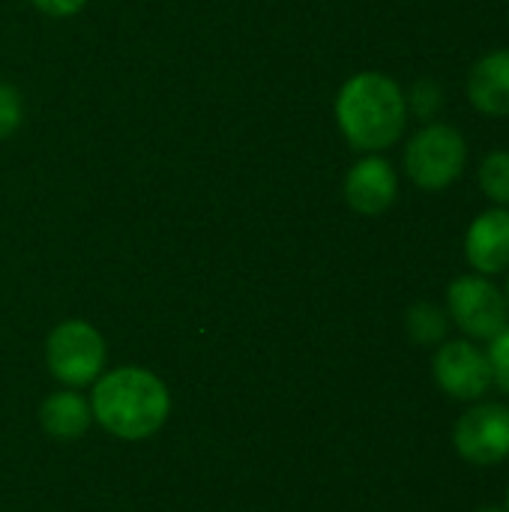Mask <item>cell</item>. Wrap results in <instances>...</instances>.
<instances>
[{"mask_svg":"<svg viewBox=\"0 0 509 512\" xmlns=\"http://www.w3.org/2000/svg\"><path fill=\"white\" fill-rule=\"evenodd\" d=\"M90 408L105 432L123 441H141L162 429L171 411V396L153 372L126 366L99 378Z\"/></svg>","mask_w":509,"mask_h":512,"instance_id":"2","label":"cell"},{"mask_svg":"<svg viewBox=\"0 0 509 512\" xmlns=\"http://www.w3.org/2000/svg\"><path fill=\"white\" fill-rule=\"evenodd\" d=\"M21 96L12 84L0 81V138L12 135L21 123Z\"/></svg>","mask_w":509,"mask_h":512,"instance_id":"16","label":"cell"},{"mask_svg":"<svg viewBox=\"0 0 509 512\" xmlns=\"http://www.w3.org/2000/svg\"><path fill=\"white\" fill-rule=\"evenodd\" d=\"M396 195H399V177H396L393 165L378 153L363 156L345 174V201L360 216L387 213L393 207Z\"/></svg>","mask_w":509,"mask_h":512,"instance_id":"8","label":"cell"},{"mask_svg":"<svg viewBox=\"0 0 509 512\" xmlns=\"http://www.w3.org/2000/svg\"><path fill=\"white\" fill-rule=\"evenodd\" d=\"M465 261L480 276H501L509 270V210H483L465 234Z\"/></svg>","mask_w":509,"mask_h":512,"instance_id":"9","label":"cell"},{"mask_svg":"<svg viewBox=\"0 0 509 512\" xmlns=\"http://www.w3.org/2000/svg\"><path fill=\"white\" fill-rule=\"evenodd\" d=\"M509 273V270H507ZM504 297H507V306H509V276H507V285H504Z\"/></svg>","mask_w":509,"mask_h":512,"instance_id":"19","label":"cell"},{"mask_svg":"<svg viewBox=\"0 0 509 512\" xmlns=\"http://www.w3.org/2000/svg\"><path fill=\"white\" fill-rule=\"evenodd\" d=\"M477 180L483 195L495 204V207H507L509 210V150H492L480 168H477Z\"/></svg>","mask_w":509,"mask_h":512,"instance_id":"13","label":"cell"},{"mask_svg":"<svg viewBox=\"0 0 509 512\" xmlns=\"http://www.w3.org/2000/svg\"><path fill=\"white\" fill-rule=\"evenodd\" d=\"M486 357L492 369V387L501 390L509 399V324L486 342Z\"/></svg>","mask_w":509,"mask_h":512,"instance_id":"15","label":"cell"},{"mask_svg":"<svg viewBox=\"0 0 509 512\" xmlns=\"http://www.w3.org/2000/svg\"><path fill=\"white\" fill-rule=\"evenodd\" d=\"M444 309L450 315V324L471 342H489L509 324L504 288L480 273L456 276L447 288Z\"/></svg>","mask_w":509,"mask_h":512,"instance_id":"4","label":"cell"},{"mask_svg":"<svg viewBox=\"0 0 509 512\" xmlns=\"http://www.w3.org/2000/svg\"><path fill=\"white\" fill-rule=\"evenodd\" d=\"M477 512H509V510L507 507H495V504H492V507H480Z\"/></svg>","mask_w":509,"mask_h":512,"instance_id":"18","label":"cell"},{"mask_svg":"<svg viewBox=\"0 0 509 512\" xmlns=\"http://www.w3.org/2000/svg\"><path fill=\"white\" fill-rule=\"evenodd\" d=\"M405 102H408V114H417L420 120H435V114L444 105V96L432 78H423L411 87V93H405Z\"/></svg>","mask_w":509,"mask_h":512,"instance_id":"14","label":"cell"},{"mask_svg":"<svg viewBox=\"0 0 509 512\" xmlns=\"http://www.w3.org/2000/svg\"><path fill=\"white\" fill-rule=\"evenodd\" d=\"M507 18H509V12H507Z\"/></svg>","mask_w":509,"mask_h":512,"instance_id":"21","label":"cell"},{"mask_svg":"<svg viewBox=\"0 0 509 512\" xmlns=\"http://www.w3.org/2000/svg\"><path fill=\"white\" fill-rule=\"evenodd\" d=\"M450 327L453 324H450L447 309L438 303H429V300L414 303L405 315V330H408L411 342L420 348H438L441 342H447Z\"/></svg>","mask_w":509,"mask_h":512,"instance_id":"12","label":"cell"},{"mask_svg":"<svg viewBox=\"0 0 509 512\" xmlns=\"http://www.w3.org/2000/svg\"><path fill=\"white\" fill-rule=\"evenodd\" d=\"M36 9H42L45 15H54V18H66V15H75L78 9H84L87 0H30Z\"/></svg>","mask_w":509,"mask_h":512,"instance_id":"17","label":"cell"},{"mask_svg":"<svg viewBox=\"0 0 509 512\" xmlns=\"http://www.w3.org/2000/svg\"><path fill=\"white\" fill-rule=\"evenodd\" d=\"M504 507H507V510H509V486H507V504H504Z\"/></svg>","mask_w":509,"mask_h":512,"instance_id":"20","label":"cell"},{"mask_svg":"<svg viewBox=\"0 0 509 512\" xmlns=\"http://www.w3.org/2000/svg\"><path fill=\"white\" fill-rule=\"evenodd\" d=\"M432 375L441 393H447L456 402H480L492 390V369L486 348L471 339H447L435 348L432 357Z\"/></svg>","mask_w":509,"mask_h":512,"instance_id":"7","label":"cell"},{"mask_svg":"<svg viewBox=\"0 0 509 512\" xmlns=\"http://www.w3.org/2000/svg\"><path fill=\"white\" fill-rule=\"evenodd\" d=\"M39 423H42V429L51 438H57V441H75V438H81L90 429L93 408L78 393L63 390V393H54V396H48L42 402Z\"/></svg>","mask_w":509,"mask_h":512,"instance_id":"11","label":"cell"},{"mask_svg":"<svg viewBox=\"0 0 509 512\" xmlns=\"http://www.w3.org/2000/svg\"><path fill=\"white\" fill-rule=\"evenodd\" d=\"M336 123L354 150L381 153L405 135V90L384 72H357L336 96Z\"/></svg>","mask_w":509,"mask_h":512,"instance_id":"1","label":"cell"},{"mask_svg":"<svg viewBox=\"0 0 509 512\" xmlns=\"http://www.w3.org/2000/svg\"><path fill=\"white\" fill-rule=\"evenodd\" d=\"M453 447L474 468H495L509 459V405L498 399L471 402L456 420Z\"/></svg>","mask_w":509,"mask_h":512,"instance_id":"5","label":"cell"},{"mask_svg":"<svg viewBox=\"0 0 509 512\" xmlns=\"http://www.w3.org/2000/svg\"><path fill=\"white\" fill-rule=\"evenodd\" d=\"M45 360L57 381L69 387L93 384L105 366V339L87 321H63L48 336Z\"/></svg>","mask_w":509,"mask_h":512,"instance_id":"6","label":"cell"},{"mask_svg":"<svg viewBox=\"0 0 509 512\" xmlns=\"http://www.w3.org/2000/svg\"><path fill=\"white\" fill-rule=\"evenodd\" d=\"M468 99L486 117H509V48L489 51L471 66Z\"/></svg>","mask_w":509,"mask_h":512,"instance_id":"10","label":"cell"},{"mask_svg":"<svg viewBox=\"0 0 509 512\" xmlns=\"http://www.w3.org/2000/svg\"><path fill=\"white\" fill-rule=\"evenodd\" d=\"M468 165L465 135L450 123H426L405 147V171L423 192L453 186Z\"/></svg>","mask_w":509,"mask_h":512,"instance_id":"3","label":"cell"}]
</instances>
